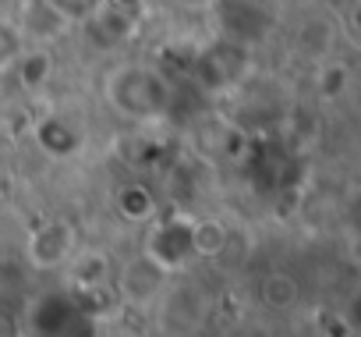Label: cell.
I'll list each match as a JSON object with an SVG mask.
<instances>
[{
    "label": "cell",
    "instance_id": "cell-1",
    "mask_svg": "<svg viewBox=\"0 0 361 337\" xmlns=\"http://www.w3.org/2000/svg\"><path fill=\"white\" fill-rule=\"evenodd\" d=\"M103 100L128 121H159L170 114V82L145 64H121L103 75Z\"/></svg>",
    "mask_w": 361,
    "mask_h": 337
},
{
    "label": "cell",
    "instance_id": "cell-2",
    "mask_svg": "<svg viewBox=\"0 0 361 337\" xmlns=\"http://www.w3.org/2000/svg\"><path fill=\"white\" fill-rule=\"evenodd\" d=\"M142 256H149L163 273H177L195 259V242H192V220L180 217H166V220H152L149 238Z\"/></svg>",
    "mask_w": 361,
    "mask_h": 337
},
{
    "label": "cell",
    "instance_id": "cell-3",
    "mask_svg": "<svg viewBox=\"0 0 361 337\" xmlns=\"http://www.w3.org/2000/svg\"><path fill=\"white\" fill-rule=\"evenodd\" d=\"M245 71H248L245 47L224 40V43H216L213 50H206L195 61V85L199 89H209V93H224L231 85H241Z\"/></svg>",
    "mask_w": 361,
    "mask_h": 337
},
{
    "label": "cell",
    "instance_id": "cell-4",
    "mask_svg": "<svg viewBox=\"0 0 361 337\" xmlns=\"http://www.w3.org/2000/svg\"><path fill=\"white\" fill-rule=\"evenodd\" d=\"M78 252V235L68 220H47L39 224L32 235H29V245H25V256L32 266L39 270H57V266H68V259Z\"/></svg>",
    "mask_w": 361,
    "mask_h": 337
},
{
    "label": "cell",
    "instance_id": "cell-5",
    "mask_svg": "<svg viewBox=\"0 0 361 337\" xmlns=\"http://www.w3.org/2000/svg\"><path fill=\"white\" fill-rule=\"evenodd\" d=\"M216 15H220L224 36L231 43H241V47L266 36V25H269V15L255 0H216Z\"/></svg>",
    "mask_w": 361,
    "mask_h": 337
},
{
    "label": "cell",
    "instance_id": "cell-6",
    "mask_svg": "<svg viewBox=\"0 0 361 337\" xmlns=\"http://www.w3.org/2000/svg\"><path fill=\"white\" fill-rule=\"evenodd\" d=\"M166 273L149 259V256H135L121 273H117V291L128 305H152L163 291Z\"/></svg>",
    "mask_w": 361,
    "mask_h": 337
},
{
    "label": "cell",
    "instance_id": "cell-7",
    "mask_svg": "<svg viewBox=\"0 0 361 337\" xmlns=\"http://www.w3.org/2000/svg\"><path fill=\"white\" fill-rule=\"evenodd\" d=\"M32 135H36V146L47 156H54V160H71V156L82 153V128L71 117H64V114L39 117L36 128H32Z\"/></svg>",
    "mask_w": 361,
    "mask_h": 337
},
{
    "label": "cell",
    "instance_id": "cell-8",
    "mask_svg": "<svg viewBox=\"0 0 361 337\" xmlns=\"http://www.w3.org/2000/svg\"><path fill=\"white\" fill-rule=\"evenodd\" d=\"M18 32H22V40L29 36V40H36V43H47V40H57L64 29H68V22L47 4V0H22V11H18Z\"/></svg>",
    "mask_w": 361,
    "mask_h": 337
},
{
    "label": "cell",
    "instance_id": "cell-9",
    "mask_svg": "<svg viewBox=\"0 0 361 337\" xmlns=\"http://www.w3.org/2000/svg\"><path fill=\"white\" fill-rule=\"evenodd\" d=\"M135 18H138V15H131V11H124V8H114L110 0H103V4H99L85 22H89L92 36H96L103 47H117V43L131 40V32H135Z\"/></svg>",
    "mask_w": 361,
    "mask_h": 337
},
{
    "label": "cell",
    "instance_id": "cell-10",
    "mask_svg": "<svg viewBox=\"0 0 361 337\" xmlns=\"http://www.w3.org/2000/svg\"><path fill=\"white\" fill-rule=\"evenodd\" d=\"M114 203H117V213H121L124 220H131V224H152V220L159 217V203H156V196H152L142 182L121 185L117 196H114Z\"/></svg>",
    "mask_w": 361,
    "mask_h": 337
},
{
    "label": "cell",
    "instance_id": "cell-11",
    "mask_svg": "<svg viewBox=\"0 0 361 337\" xmlns=\"http://www.w3.org/2000/svg\"><path fill=\"white\" fill-rule=\"evenodd\" d=\"M11 68H15V75H18V82H22L25 89H39V85H47V78L54 75V61H50L43 50H22Z\"/></svg>",
    "mask_w": 361,
    "mask_h": 337
},
{
    "label": "cell",
    "instance_id": "cell-12",
    "mask_svg": "<svg viewBox=\"0 0 361 337\" xmlns=\"http://www.w3.org/2000/svg\"><path fill=\"white\" fill-rule=\"evenodd\" d=\"M68 263H71V277H75L78 288H103L106 284L110 263H106L103 252H75Z\"/></svg>",
    "mask_w": 361,
    "mask_h": 337
},
{
    "label": "cell",
    "instance_id": "cell-13",
    "mask_svg": "<svg viewBox=\"0 0 361 337\" xmlns=\"http://www.w3.org/2000/svg\"><path fill=\"white\" fill-rule=\"evenodd\" d=\"M298 298H301V288H298V280H294L290 273H269V277L262 280V302H266L269 309H276V312L294 309Z\"/></svg>",
    "mask_w": 361,
    "mask_h": 337
},
{
    "label": "cell",
    "instance_id": "cell-14",
    "mask_svg": "<svg viewBox=\"0 0 361 337\" xmlns=\"http://www.w3.org/2000/svg\"><path fill=\"white\" fill-rule=\"evenodd\" d=\"M192 242H195V256H216L227 242V231L216 220H199L192 224Z\"/></svg>",
    "mask_w": 361,
    "mask_h": 337
},
{
    "label": "cell",
    "instance_id": "cell-15",
    "mask_svg": "<svg viewBox=\"0 0 361 337\" xmlns=\"http://www.w3.org/2000/svg\"><path fill=\"white\" fill-rule=\"evenodd\" d=\"M22 50H25V43H22L18 25L0 18V71H8V68L18 61V54H22Z\"/></svg>",
    "mask_w": 361,
    "mask_h": 337
},
{
    "label": "cell",
    "instance_id": "cell-16",
    "mask_svg": "<svg viewBox=\"0 0 361 337\" xmlns=\"http://www.w3.org/2000/svg\"><path fill=\"white\" fill-rule=\"evenodd\" d=\"M47 4H50V8L71 25V22H85V18L103 4V0H47Z\"/></svg>",
    "mask_w": 361,
    "mask_h": 337
},
{
    "label": "cell",
    "instance_id": "cell-17",
    "mask_svg": "<svg viewBox=\"0 0 361 337\" xmlns=\"http://www.w3.org/2000/svg\"><path fill=\"white\" fill-rule=\"evenodd\" d=\"M347 85H350V71L343 64H326L319 71V93L322 96H340Z\"/></svg>",
    "mask_w": 361,
    "mask_h": 337
},
{
    "label": "cell",
    "instance_id": "cell-18",
    "mask_svg": "<svg viewBox=\"0 0 361 337\" xmlns=\"http://www.w3.org/2000/svg\"><path fill=\"white\" fill-rule=\"evenodd\" d=\"M343 4H354V0H343Z\"/></svg>",
    "mask_w": 361,
    "mask_h": 337
}]
</instances>
